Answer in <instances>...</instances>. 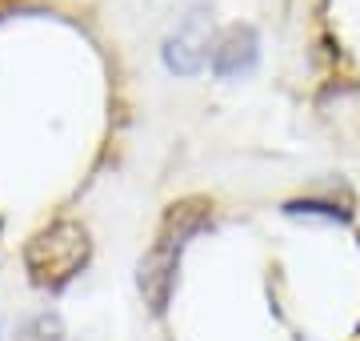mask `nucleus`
<instances>
[{"mask_svg":"<svg viewBox=\"0 0 360 341\" xmlns=\"http://www.w3.org/2000/svg\"><path fill=\"white\" fill-rule=\"evenodd\" d=\"M89 233L77 221H52L49 229H40L25 249V265L32 285L40 289H60L89 265Z\"/></svg>","mask_w":360,"mask_h":341,"instance_id":"1","label":"nucleus"},{"mask_svg":"<svg viewBox=\"0 0 360 341\" xmlns=\"http://www.w3.org/2000/svg\"><path fill=\"white\" fill-rule=\"evenodd\" d=\"M200 221L193 225H180L172 237H165L160 245H156L148 257L141 261V273H136V281H141V293L148 297V305H153V314H165L168 305V293H172V281H176V257H180V245H184V237L193 233Z\"/></svg>","mask_w":360,"mask_h":341,"instance_id":"2","label":"nucleus"},{"mask_svg":"<svg viewBox=\"0 0 360 341\" xmlns=\"http://www.w3.org/2000/svg\"><path fill=\"white\" fill-rule=\"evenodd\" d=\"M0 341H65V321L56 314H32L20 317L13 326V333Z\"/></svg>","mask_w":360,"mask_h":341,"instance_id":"5","label":"nucleus"},{"mask_svg":"<svg viewBox=\"0 0 360 341\" xmlns=\"http://www.w3.org/2000/svg\"><path fill=\"white\" fill-rule=\"evenodd\" d=\"M205 61H208V20H205V13H193V16H184V25L168 37L165 65L172 73H180V77H193Z\"/></svg>","mask_w":360,"mask_h":341,"instance_id":"3","label":"nucleus"},{"mask_svg":"<svg viewBox=\"0 0 360 341\" xmlns=\"http://www.w3.org/2000/svg\"><path fill=\"white\" fill-rule=\"evenodd\" d=\"M257 65V32L248 25H232L212 49V68L217 77H240Z\"/></svg>","mask_w":360,"mask_h":341,"instance_id":"4","label":"nucleus"}]
</instances>
